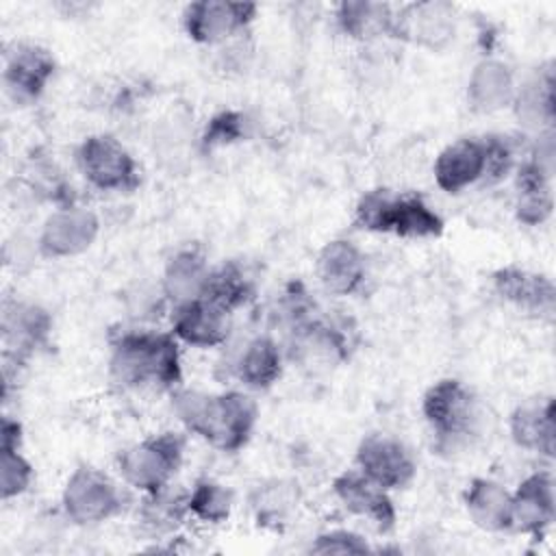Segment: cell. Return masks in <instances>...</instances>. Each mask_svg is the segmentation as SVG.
I'll list each match as a JSON object with an SVG mask.
<instances>
[{
    "instance_id": "cb8c5ba5",
    "label": "cell",
    "mask_w": 556,
    "mask_h": 556,
    "mask_svg": "<svg viewBox=\"0 0 556 556\" xmlns=\"http://www.w3.org/2000/svg\"><path fill=\"white\" fill-rule=\"evenodd\" d=\"M208 271L204 254L195 248H185L169 258L163 274V291L174 306L195 300L204 291Z\"/></svg>"
},
{
    "instance_id": "484cf974",
    "label": "cell",
    "mask_w": 556,
    "mask_h": 556,
    "mask_svg": "<svg viewBox=\"0 0 556 556\" xmlns=\"http://www.w3.org/2000/svg\"><path fill=\"white\" fill-rule=\"evenodd\" d=\"M395 9L382 2H341L337 7V22L341 30L354 39H371L391 35Z\"/></svg>"
},
{
    "instance_id": "ffe728a7",
    "label": "cell",
    "mask_w": 556,
    "mask_h": 556,
    "mask_svg": "<svg viewBox=\"0 0 556 556\" xmlns=\"http://www.w3.org/2000/svg\"><path fill=\"white\" fill-rule=\"evenodd\" d=\"M515 93L513 72L497 59L480 61L467 80V100L478 113H493L513 104Z\"/></svg>"
},
{
    "instance_id": "9c48e42d",
    "label": "cell",
    "mask_w": 556,
    "mask_h": 556,
    "mask_svg": "<svg viewBox=\"0 0 556 556\" xmlns=\"http://www.w3.org/2000/svg\"><path fill=\"white\" fill-rule=\"evenodd\" d=\"M456 11L447 2H410L393 13L391 37L439 50L454 39Z\"/></svg>"
},
{
    "instance_id": "f1b7e54d",
    "label": "cell",
    "mask_w": 556,
    "mask_h": 556,
    "mask_svg": "<svg viewBox=\"0 0 556 556\" xmlns=\"http://www.w3.org/2000/svg\"><path fill=\"white\" fill-rule=\"evenodd\" d=\"M187 510L206 521V523H222L230 517L232 508V493L224 484L215 480H198L191 493L187 495Z\"/></svg>"
},
{
    "instance_id": "d6a6232c",
    "label": "cell",
    "mask_w": 556,
    "mask_h": 556,
    "mask_svg": "<svg viewBox=\"0 0 556 556\" xmlns=\"http://www.w3.org/2000/svg\"><path fill=\"white\" fill-rule=\"evenodd\" d=\"M311 552L315 554H365L369 552V545L365 539L352 530H330L315 539L311 545Z\"/></svg>"
},
{
    "instance_id": "5b68a950",
    "label": "cell",
    "mask_w": 556,
    "mask_h": 556,
    "mask_svg": "<svg viewBox=\"0 0 556 556\" xmlns=\"http://www.w3.org/2000/svg\"><path fill=\"white\" fill-rule=\"evenodd\" d=\"M421 413L439 439V445L467 441L478 426V402L473 393L454 378L428 387L421 397Z\"/></svg>"
},
{
    "instance_id": "8992f818",
    "label": "cell",
    "mask_w": 556,
    "mask_h": 556,
    "mask_svg": "<svg viewBox=\"0 0 556 556\" xmlns=\"http://www.w3.org/2000/svg\"><path fill=\"white\" fill-rule=\"evenodd\" d=\"M85 180L100 191L130 193L139 187V169L130 152L111 135L87 137L76 152Z\"/></svg>"
},
{
    "instance_id": "9a60e30c",
    "label": "cell",
    "mask_w": 556,
    "mask_h": 556,
    "mask_svg": "<svg viewBox=\"0 0 556 556\" xmlns=\"http://www.w3.org/2000/svg\"><path fill=\"white\" fill-rule=\"evenodd\" d=\"M230 313L204 298L174 306L172 334L193 348H215L226 341Z\"/></svg>"
},
{
    "instance_id": "f546056e",
    "label": "cell",
    "mask_w": 556,
    "mask_h": 556,
    "mask_svg": "<svg viewBox=\"0 0 556 556\" xmlns=\"http://www.w3.org/2000/svg\"><path fill=\"white\" fill-rule=\"evenodd\" d=\"M0 491L4 500L22 495L33 482V465L20 454V447H0Z\"/></svg>"
},
{
    "instance_id": "44dd1931",
    "label": "cell",
    "mask_w": 556,
    "mask_h": 556,
    "mask_svg": "<svg viewBox=\"0 0 556 556\" xmlns=\"http://www.w3.org/2000/svg\"><path fill=\"white\" fill-rule=\"evenodd\" d=\"M510 439L517 447L552 458L554 456V402L521 404L513 410L508 421Z\"/></svg>"
},
{
    "instance_id": "603a6c76",
    "label": "cell",
    "mask_w": 556,
    "mask_h": 556,
    "mask_svg": "<svg viewBox=\"0 0 556 556\" xmlns=\"http://www.w3.org/2000/svg\"><path fill=\"white\" fill-rule=\"evenodd\" d=\"M552 167L541 159L528 161L517 176L519 198L515 204L517 219L526 226H539L552 215V191H549Z\"/></svg>"
},
{
    "instance_id": "4dcf8cb0",
    "label": "cell",
    "mask_w": 556,
    "mask_h": 556,
    "mask_svg": "<svg viewBox=\"0 0 556 556\" xmlns=\"http://www.w3.org/2000/svg\"><path fill=\"white\" fill-rule=\"evenodd\" d=\"M163 491L148 495L141 517L154 530H174L182 517V510H187V502H180L178 497H169Z\"/></svg>"
},
{
    "instance_id": "7c38bea8",
    "label": "cell",
    "mask_w": 556,
    "mask_h": 556,
    "mask_svg": "<svg viewBox=\"0 0 556 556\" xmlns=\"http://www.w3.org/2000/svg\"><path fill=\"white\" fill-rule=\"evenodd\" d=\"M489 146L484 139H458L445 146L432 167L434 182L445 193H460L463 189L486 178Z\"/></svg>"
},
{
    "instance_id": "2e32d148",
    "label": "cell",
    "mask_w": 556,
    "mask_h": 556,
    "mask_svg": "<svg viewBox=\"0 0 556 556\" xmlns=\"http://www.w3.org/2000/svg\"><path fill=\"white\" fill-rule=\"evenodd\" d=\"M510 530L541 534L554 521V480L549 471H534L510 493Z\"/></svg>"
},
{
    "instance_id": "30bf717a",
    "label": "cell",
    "mask_w": 556,
    "mask_h": 556,
    "mask_svg": "<svg viewBox=\"0 0 556 556\" xmlns=\"http://www.w3.org/2000/svg\"><path fill=\"white\" fill-rule=\"evenodd\" d=\"M100 235V219L85 206L56 208L41 226L39 250L50 258H67L87 252Z\"/></svg>"
},
{
    "instance_id": "d6986e66",
    "label": "cell",
    "mask_w": 556,
    "mask_h": 556,
    "mask_svg": "<svg viewBox=\"0 0 556 556\" xmlns=\"http://www.w3.org/2000/svg\"><path fill=\"white\" fill-rule=\"evenodd\" d=\"M52 319L48 311L30 302H4L2 308V339L15 361L48 343Z\"/></svg>"
},
{
    "instance_id": "e0dca14e",
    "label": "cell",
    "mask_w": 556,
    "mask_h": 556,
    "mask_svg": "<svg viewBox=\"0 0 556 556\" xmlns=\"http://www.w3.org/2000/svg\"><path fill=\"white\" fill-rule=\"evenodd\" d=\"M493 289L502 300L526 313L545 317H552L554 313L556 289L554 282L543 274L508 265L493 274Z\"/></svg>"
},
{
    "instance_id": "52a82bcc",
    "label": "cell",
    "mask_w": 556,
    "mask_h": 556,
    "mask_svg": "<svg viewBox=\"0 0 556 556\" xmlns=\"http://www.w3.org/2000/svg\"><path fill=\"white\" fill-rule=\"evenodd\" d=\"M63 510L74 523H100L122 508L117 484L96 467H78L63 486Z\"/></svg>"
},
{
    "instance_id": "3957f363",
    "label": "cell",
    "mask_w": 556,
    "mask_h": 556,
    "mask_svg": "<svg viewBox=\"0 0 556 556\" xmlns=\"http://www.w3.org/2000/svg\"><path fill=\"white\" fill-rule=\"evenodd\" d=\"M356 224L371 232L404 239H430L443 232V219L419 195H397L387 189L367 191L356 204Z\"/></svg>"
},
{
    "instance_id": "ba28073f",
    "label": "cell",
    "mask_w": 556,
    "mask_h": 556,
    "mask_svg": "<svg viewBox=\"0 0 556 556\" xmlns=\"http://www.w3.org/2000/svg\"><path fill=\"white\" fill-rule=\"evenodd\" d=\"M256 11L254 2L198 0L185 7L182 26L189 39L215 46L241 35L256 17Z\"/></svg>"
},
{
    "instance_id": "277c9868",
    "label": "cell",
    "mask_w": 556,
    "mask_h": 556,
    "mask_svg": "<svg viewBox=\"0 0 556 556\" xmlns=\"http://www.w3.org/2000/svg\"><path fill=\"white\" fill-rule=\"evenodd\" d=\"M182 454L185 437L178 432H161L126 447L117 458V467L130 486L150 495L169 484L182 463Z\"/></svg>"
},
{
    "instance_id": "8fae6325",
    "label": "cell",
    "mask_w": 556,
    "mask_h": 556,
    "mask_svg": "<svg viewBox=\"0 0 556 556\" xmlns=\"http://www.w3.org/2000/svg\"><path fill=\"white\" fill-rule=\"evenodd\" d=\"M358 471L382 489H402L415 473L417 465L406 445L389 434H367L356 447Z\"/></svg>"
},
{
    "instance_id": "4fadbf2b",
    "label": "cell",
    "mask_w": 556,
    "mask_h": 556,
    "mask_svg": "<svg viewBox=\"0 0 556 556\" xmlns=\"http://www.w3.org/2000/svg\"><path fill=\"white\" fill-rule=\"evenodd\" d=\"M54 76L52 54L35 43H15L4 59V85L9 96L28 104L37 100Z\"/></svg>"
},
{
    "instance_id": "5bb4252c",
    "label": "cell",
    "mask_w": 556,
    "mask_h": 556,
    "mask_svg": "<svg viewBox=\"0 0 556 556\" xmlns=\"http://www.w3.org/2000/svg\"><path fill=\"white\" fill-rule=\"evenodd\" d=\"M337 500L354 515L369 519L378 530H391L395 526V506L387 489L365 478L358 469L343 471L332 480Z\"/></svg>"
},
{
    "instance_id": "836d02e7",
    "label": "cell",
    "mask_w": 556,
    "mask_h": 556,
    "mask_svg": "<svg viewBox=\"0 0 556 556\" xmlns=\"http://www.w3.org/2000/svg\"><path fill=\"white\" fill-rule=\"evenodd\" d=\"M0 447H20L22 441V426L17 419H11L9 415L2 417L0 426Z\"/></svg>"
},
{
    "instance_id": "4316f807",
    "label": "cell",
    "mask_w": 556,
    "mask_h": 556,
    "mask_svg": "<svg viewBox=\"0 0 556 556\" xmlns=\"http://www.w3.org/2000/svg\"><path fill=\"white\" fill-rule=\"evenodd\" d=\"M200 298L213 302L226 313H232L235 308L243 306L252 298V285L237 263H224L208 271L206 285Z\"/></svg>"
},
{
    "instance_id": "83f0119b",
    "label": "cell",
    "mask_w": 556,
    "mask_h": 556,
    "mask_svg": "<svg viewBox=\"0 0 556 556\" xmlns=\"http://www.w3.org/2000/svg\"><path fill=\"white\" fill-rule=\"evenodd\" d=\"M517 117L528 126L554 122V80L552 70L539 74L521 91L515 93Z\"/></svg>"
},
{
    "instance_id": "7402d4cb",
    "label": "cell",
    "mask_w": 556,
    "mask_h": 556,
    "mask_svg": "<svg viewBox=\"0 0 556 556\" xmlns=\"http://www.w3.org/2000/svg\"><path fill=\"white\" fill-rule=\"evenodd\" d=\"M465 508L471 521L489 532L510 530V493L495 480L473 478L465 489Z\"/></svg>"
},
{
    "instance_id": "6da1fadb",
    "label": "cell",
    "mask_w": 556,
    "mask_h": 556,
    "mask_svg": "<svg viewBox=\"0 0 556 556\" xmlns=\"http://www.w3.org/2000/svg\"><path fill=\"white\" fill-rule=\"evenodd\" d=\"M174 410L189 432L222 452L241 450L250 441L258 417L256 402L241 391H180L174 395Z\"/></svg>"
},
{
    "instance_id": "1f68e13d",
    "label": "cell",
    "mask_w": 556,
    "mask_h": 556,
    "mask_svg": "<svg viewBox=\"0 0 556 556\" xmlns=\"http://www.w3.org/2000/svg\"><path fill=\"white\" fill-rule=\"evenodd\" d=\"M243 137V115L239 111H222L215 117H211L206 132L202 137L204 148L226 146Z\"/></svg>"
},
{
    "instance_id": "7a4b0ae2",
    "label": "cell",
    "mask_w": 556,
    "mask_h": 556,
    "mask_svg": "<svg viewBox=\"0 0 556 556\" xmlns=\"http://www.w3.org/2000/svg\"><path fill=\"white\" fill-rule=\"evenodd\" d=\"M109 369L124 387L174 389L182 378L178 341L172 332H122L111 343Z\"/></svg>"
},
{
    "instance_id": "ac0fdd59",
    "label": "cell",
    "mask_w": 556,
    "mask_h": 556,
    "mask_svg": "<svg viewBox=\"0 0 556 556\" xmlns=\"http://www.w3.org/2000/svg\"><path fill=\"white\" fill-rule=\"evenodd\" d=\"M315 271L326 291L352 295L365 280V256L352 241L332 239L319 250Z\"/></svg>"
},
{
    "instance_id": "d4e9b609",
    "label": "cell",
    "mask_w": 556,
    "mask_h": 556,
    "mask_svg": "<svg viewBox=\"0 0 556 556\" xmlns=\"http://www.w3.org/2000/svg\"><path fill=\"white\" fill-rule=\"evenodd\" d=\"M282 371V358H280V350L276 345V341H271L269 337H256L252 339L237 365H235V374L237 378L250 387V389H269Z\"/></svg>"
}]
</instances>
